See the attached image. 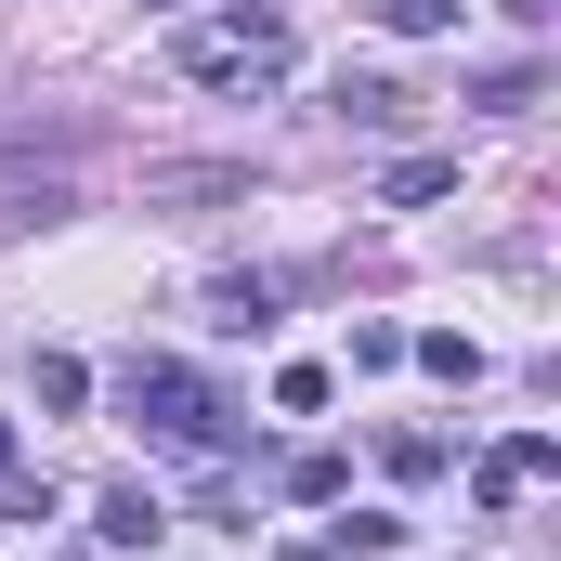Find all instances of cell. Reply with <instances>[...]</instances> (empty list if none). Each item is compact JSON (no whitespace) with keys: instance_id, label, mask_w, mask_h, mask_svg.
Segmentation results:
<instances>
[{"instance_id":"1","label":"cell","mask_w":561,"mask_h":561,"mask_svg":"<svg viewBox=\"0 0 561 561\" xmlns=\"http://www.w3.org/2000/svg\"><path fill=\"white\" fill-rule=\"evenodd\" d=\"M287 66H300L287 13H209V26H183V79L196 92H275Z\"/></svg>"},{"instance_id":"2","label":"cell","mask_w":561,"mask_h":561,"mask_svg":"<svg viewBox=\"0 0 561 561\" xmlns=\"http://www.w3.org/2000/svg\"><path fill=\"white\" fill-rule=\"evenodd\" d=\"M118 405H131L157 444H183V457H209V444H222V405H209L170 353H131V366H118Z\"/></svg>"},{"instance_id":"3","label":"cell","mask_w":561,"mask_h":561,"mask_svg":"<svg viewBox=\"0 0 561 561\" xmlns=\"http://www.w3.org/2000/svg\"><path fill=\"white\" fill-rule=\"evenodd\" d=\"M327 105H340L353 131H405V118H419V92H405V79H353V66H340V92H327Z\"/></svg>"},{"instance_id":"4","label":"cell","mask_w":561,"mask_h":561,"mask_svg":"<svg viewBox=\"0 0 561 561\" xmlns=\"http://www.w3.org/2000/svg\"><path fill=\"white\" fill-rule=\"evenodd\" d=\"M549 470H561V444H549V431H510V444L483 457V496L510 510V496H523V483H549Z\"/></svg>"},{"instance_id":"5","label":"cell","mask_w":561,"mask_h":561,"mask_svg":"<svg viewBox=\"0 0 561 561\" xmlns=\"http://www.w3.org/2000/svg\"><path fill=\"white\" fill-rule=\"evenodd\" d=\"M287 496H300V510H340V496H353V470L313 444V457H287Z\"/></svg>"},{"instance_id":"6","label":"cell","mask_w":561,"mask_h":561,"mask_svg":"<svg viewBox=\"0 0 561 561\" xmlns=\"http://www.w3.org/2000/svg\"><path fill=\"white\" fill-rule=\"evenodd\" d=\"M105 549H157V496H144V483L105 496Z\"/></svg>"},{"instance_id":"7","label":"cell","mask_w":561,"mask_h":561,"mask_svg":"<svg viewBox=\"0 0 561 561\" xmlns=\"http://www.w3.org/2000/svg\"><path fill=\"white\" fill-rule=\"evenodd\" d=\"M419 366H431V379H457V392H470V379H483V340H457V327H431V340H419Z\"/></svg>"},{"instance_id":"8","label":"cell","mask_w":561,"mask_h":561,"mask_svg":"<svg viewBox=\"0 0 561 561\" xmlns=\"http://www.w3.org/2000/svg\"><path fill=\"white\" fill-rule=\"evenodd\" d=\"M262 313H275V287H262V275H222V287H209V327H262Z\"/></svg>"},{"instance_id":"9","label":"cell","mask_w":561,"mask_h":561,"mask_svg":"<svg viewBox=\"0 0 561 561\" xmlns=\"http://www.w3.org/2000/svg\"><path fill=\"white\" fill-rule=\"evenodd\" d=\"M144 196H249V170H144Z\"/></svg>"},{"instance_id":"10","label":"cell","mask_w":561,"mask_h":561,"mask_svg":"<svg viewBox=\"0 0 561 561\" xmlns=\"http://www.w3.org/2000/svg\"><path fill=\"white\" fill-rule=\"evenodd\" d=\"M0 523H53V483L39 470H0Z\"/></svg>"},{"instance_id":"11","label":"cell","mask_w":561,"mask_h":561,"mask_svg":"<svg viewBox=\"0 0 561 561\" xmlns=\"http://www.w3.org/2000/svg\"><path fill=\"white\" fill-rule=\"evenodd\" d=\"M444 183H457V157H405V170H392V209H419V196H444Z\"/></svg>"},{"instance_id":"12","label":"cell","mask_w":561,"mask_h":561,"mask_svg":"<svg viewBox=\"0 0 561 561\" xmlns=\"http://www.w3.org/2000/svg\"><path fill=\"white\" fill-rule=\"evenodd\" d=\"M379 26H405V39H444V26H457V0H379Z\"/></svg>"},{"instance_id":"13","label":"cell","mask_w":561,"mask_h":561,"mask_svg":"<svg viewBox=\"0 0 561 561\" xmlns=\"http://www.w3.org/2000/svg\"><path fill=\"white\" fill-rule=\"evenodd\" d=\"M0 470H13V419H0Z\"/></svg>"},{"instance_id":"14","label":"cell","mask_w":561,"mask_h":561,"mask_svg":"<svg viewBox=\"0 0 561 561\" xmlns=\"http://www.w3.org/2000/svg\"><path fill=\"white\" fill-rule=\"evenodd\" d=\"M287 561H340V549H287Z\"/></svg>"}]
</instances>
